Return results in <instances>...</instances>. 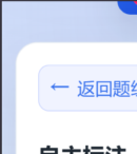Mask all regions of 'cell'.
Segmentation results:
<instances>
[{"mask_svg": "<svg viewBox=\"0 0 137 154\" xmlns=\"http://www.w3.org/2000/svg\"><path fill=\"white\" fill-rule=\"evenodd\" d=\"M121 11L129 14H137V2H118Z\"/></svg>", "mask_w": 137, "mask_h": 154, "instance_id": "cell-1", "label": "cell"}]
</instances>
